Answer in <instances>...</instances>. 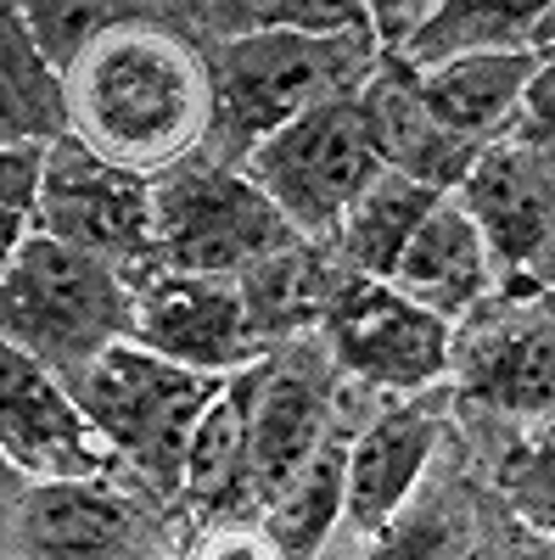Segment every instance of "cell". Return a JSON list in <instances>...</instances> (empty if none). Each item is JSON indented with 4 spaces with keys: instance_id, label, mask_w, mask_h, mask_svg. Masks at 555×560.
<instances>
[{
    "instance_id": "cell-19",
    "label": "cell",
    "mask_w": 555,
    "mask_h": 560,
    "mask_svg": "<svg viewBox=\"0 0 555 560\" xmlns=\"http://www.w3.org/2000/svg\"><path fill=\"white\" fill-rule=\"evenodd\" d=\"M258 382H264V359L236 370L203 415V427L192 438V459H185V488H180V504L192 510V516H213V510L247 504V454H253Z\"/></svg>"
},
{
    "instance_id": "cell-9",
    "label": "cell",
    "mask_w": 555,
    "mask_h": 560,
    "mask_svg": "<svg viewBox=\"0 0 555 560\" xmlns=\"http://www.w3.org/2000/svg\"><path fill=\"white\" fill-rule=\"evenodd\" d=\"M152 493L102 482H23L7 504L12 560H163Z\"/></svg>"
},
{
    "instance_id": "cell-25",
    "label": "cell",
    "mask_w": 555,
    "mask_h": 560,
    "mask_svg": "<svg viewBox=\"0 0 555 560\" xmlns=\"http://www.w3.org/2000/svg\"><path fill=\"white\" fill-rule=\"evenodd\" d=\"M18 18H23L28 39L39 45V57L68 79L84 62L90 45L129 18V7H18Z\"/></svg>"
},
{
    "instance_id": "cell-11",
    "label": "cell",
    "mask_w": 555,
    "mask_h": 560,
    "mask_svg": "<svg viewBox=\"0 0 555 560\" xmlns=\"http://www.w3.org/2000/svg\"><path fill=\"white\" fill-rule=\"evenodd\" d=\"M0 443L23 482H102L118 465L73 387H57V370L12 342L0 353Z\"/></svg>"
},
{
    "instance_id": "cell-24",
    "label": "cell",
    "mask_w": 555,
    "mask_h": 560,
    "mask_svg": "<svg viewBox=\"0 0 555 560\" xmlns=\"http://www.w3.org/2000/svg\"><path fill=\"white\" fill-rule=\"evenodd\" d=\"M499 488L511 499V510L533 527L555 538V420L533 427L499 465Z\"/></svg>"
},
{
    "instance_id": "cell-4",
    "label": "cell",
    "mask_w": 555,
    "mask_h": 560,
    "mask_svg": "<svg viewBox=\"0 0 555 560\" xmlns=\"http://www.w3.org/2000/svg\"><path fill=\"white\" fill-rule=\"evenodd\" d=\"M7 342L57 370L84 376L107 348L135 342V280L57 236H34L7 253Z\"/></svg>"
},
{
    "instance_id": "cell-15",
    "label": "cell",
    "mask_w": 555,
    "mask_h": 560,
    "mask_svg": "<svg viewBox=\"0 0 555 560\" xmlns=\"http://www.w3.org/2000/svg\"><path fill=\"white\" fill-rule=\"evenodd\" d=\"M438 432H443V415L427 398L393 404L382 415H370L354 432V448H348V522L359 533L377 538L388 522H398L404 499L415 493V482H421L427 459L438 448Z\"/></svg>"
},
{
    "instance_id": "cell-7",
    "label": "cell",
    "mask_w": 555,
    "mask_h": 560,
    "mask_svg": "<svg viewBox=\"0 0 555 560\" xmlns=\"http://www.w3.org/2000/svg\"><path fill=\"white\" fill-rule=\"evenodd\" d=\"M34 230L113 264L124 280L141 287L158 269V185L147 174L113 168L79 135H68L45 158V197Z\"/></svg>"
},
{
    "instance_id": "cell-16",
    "label": "cell",
    "mask_w": 555,
    "mask_h": 560,
    "mask_svg": "<svg viewBox=\"0 0 555 560\" xmlns=\"http://www.w3.org/2000/svg\"><path fill=\"white\" fill-rule=\"evenodd\" d=\"M466 398L517 415V420H555V319L517 314L488 319L483 331L454 353Z\"/></svg>"
},
{
    "instance_id": "cell-12",
    "label": "cell",
    "mask_w": 555,
    "mask_h": 560,
    "mask_svg": "<svg viewBox=\"0 0 555 560\" xmlns=\"http://www.w3.org/2000/svg\"><path fill=\"white\" fill-rule=\"evenodd\" d=\"M454 197L483 230L494 275H505V287H533L555 264V191L517 140L483 147Z\"/></svg>"
},
{
    "instance_id": "cell-20",
    "label": "cell",
    "mask_w": 555,
    "mask_h": 560,
    "mask_svg": "<svg viewBox=\"0 0 555 560\" xmlns=\"http://www.w3.org/2000/svg\"><path fill=\"white\" fill-rule=\"evenodd\" d=\"M438 202H443V191H432V185L409 179V174L382 168L377 179L365 185V197L343 213V224H337V247H343L348 269L365 275V280H393L409 236L427 224V213Z\"/></svg>"
},
{
    "instance_id": "cell-5",
    "label": "cell",
    "mask_w": 555,
    "mask_h": 560,
    "mask_svg": "<svg viewBox=\"0 0 555 560\" xmlns=\"http://www.w3.org/2000/svg\"><path fill=\"white\" fill-rule=\"evenodd\" d=\"M242 163H247V179L275 202V213L298 230V242L337 236L343 213L382 174L377 140H370L365 113H359V90L292 118L287 129H275Z\"/></svg>"
},
{
    "instance_id": "cell-26",
    "label": "cell",
    "mask_w": 555,
    "mask_h": 560,
    "mask_svg": "<svg viewBox=\"0 0 555 560\" xmlns=\"http://www.w3.org/2000/svg\"><path fill=\"white\" fill-rule=\"evenodd\" d=\"M365 560H466V533H460L449 516L388 522Z\"/></svg>"
},
{
    "instance_id": "cell-13",
    "label": "cell",
    "mask_w": 555,
    "mask_h": 560,
    "mask_svg": "<svg viewBox=\"0 0 555 560\" xmlns=\"http://www.w3.org/2000/svg\"><path fill=\"white\" fill-rule=\"evenodd\" d=\"M337 427V398L332 382L309 353L264 359V382L253 404V454H247V504L269 510L309 454L332 438Z\"/></svg>"
},
{
    "instance_id": "cell-23",
    "label": "cell",
    "mask_w": 555,
    "mask_h": 560,
    "mask_svg": "<svg viewBox=\"0 0 555 560\" xmlns=\"http://www.w3.org/2000/svg\"><path fill=\"white\" fill-rule=\"evenodd\" d=\"M0 62H7V147L39 140V147H57L73 135V96L68 79L39 57V45L28 39L18 7H7V45H0Z\"/></svg>"
},
{
    "instance_id": "cell-18",
    "label": "cell",
    "mask_w": 555,
    "mask_h": 560,
    "mask_svg": "<svg viewBox=\"0 0 555 560\" xmlns=\"http://www.w3.org/2000/svg\"><path fill=\"white\" fill-rule=\"evenodd\" d=\"M393 287L432 308L438 319H466L488 287H494V258H488V242L483 230L472 224V213L460 208V197H443L427 224L409 236L398 269H393Z\"/></svg>"
},
{
    "instance_id": "cell-17",
    "label": "cell",
    "mask_w": 555,
    "mask_h": 560,
    "mask_svg": "<svg viewBox=\"0 0 555 560\" xmlns=\"http://www.w3.org/2000/svg\"><path fill=\"white\" fill-rule=\"evenodd\" d=\"M539 68L544 51H488L415 73V90H421V107L438 129H449L466 147H494L517 129Z\"/></svg>"
},
{
    "instance_id": "cell-21",
    "label": "cell",
    "mask_w": 555,
    "mask_h": 560,
    "mask_svg": "<svg viewBox=\"0 0 555 560\" xmlns=\"http://www.w3.org/2000/svg\"><path fill=\"white\" fill-rule=\"evenodd\" d=\"M348 448H354V432L337 420L332 438L309 454V465L264 510V527L287 560H314L320 544L332 538V527L348 516Z\"/></svg>"
},
{
    "instance_id": "cell-1",
    "label": "cell",
    "mask_w": 555,
    "mask_h": 560,
    "mask_svg": "<svg viewBox=\"0 0 555 560\" xmlns=\"http://www.w3.org/2000/svg\"><path fill=\"white\" fill-rule=\"evenodd\" d=\"M68 96L84 147L147 179L174 174L219 118L213 62L203 45L152 12H129L90 45L68 73Z\"/></svg>"
},
{
    "instance_id": "cell-22",
    "label": "cell",
    "mask_w": 555,
    "mask_h": 560,
    "mask_svg": "<svg viewBox=\"0 0 555 560\" xmlns=\"http://www.w3.org/2000/svg\"><path fill=\"white\" fill-rule=\"evenodd\" d=\"M550 7H488V0H454V7H432L404 51L393 62L427 73L460 57H488V51H539V23Z\"/></svg>"
},
{
    "instance_id": "cell-27",
    "label": "cell",
    "mask_w": 555,
    "mask_h": 560,
    "mask_svg": "<svg viewBox=\"0 0 555 560\" xmlns=\"http://www.w3.org/2000/svg\"><path fill=\"white\" fill-rule=\"evenodd\" d=\"M45 158L51 147L39 140H23V147H7V253L23 247L39 224V197H45Z\"/></svg>"
},
{
    "instance_id": "cell-8",
    "label": "cell",
    "mask_w": 555,
    "mask_h": 560,
    "mask_svg": "<svg viewBox=\"0 0 555 560\" xmlns=\"http://www.w3.org/2000/svg\"><path fill=\"white\" fill-rule=\"evenodd\" d=\"M332 359L377 393H427L454 370V331L432 308L409 303L393 280H337L320 303Z\"/></svg>"
},
{
    "instance_id": "cell-6",
    "label": "cell",
    "mask_w": 555,
    "mask_h": 560,
    "mask_svg": "<svg viewBox=\"0 0 555 560\" xmlns=\"http://www.w3.org/2000/svg\"><path fill=\"white\" fill-rule=\"evenodd\" d=\"M298 247V230L236 168H174L158 179V269L169 275H247Z\"/></svg>"
},
{
    "instance_id": "cell-14",
    "label": "cell",
    "mask_w": 555,
    "mask_h": 560,
    "mask_svg": "<svg viewBox=\"0 0 555 560\" xmlns=\"http://www.w3.org/2000/svg\"><path fill=\"white\" fill-rule=\"evenodd\" d=\"M359 113H365L370 140H377L382 168L421 179L443 197H454L466 185L472 163L483 158V147H466V140H454L449 129L432 124V113L421 107V90H415V68L393 57H382L377 73L359 84Z\"/></svg>"
},
{
    "instance_id": "cell-28",
    "label": "cell",
    "mask_w": 555,
    "mask_h": 560,
    "mask_svg": "<svg viewBox=\"0 0 555 560\" xmlns=\"http://www.w3.org/2000/svg\"><path fill=\"white\" fill-rule=\"evenodd\" d=\"M505 140H517V147L533 158V168L544 174V185L555 191V45L544 51V68H539V79L528 90V107H522L517 129Z\"/></svg>"
},
{
    "instance_id": "cell-29",
    "label": "cell",
    "mask_w": 555,
    "mask_h": 560,
    "mask_svg": "<svg viewBox=\"0 0 555 560\" xmlns=\"http://www.w3.org/2000/svg\"><path fill=\"white\" fill-rule=\"evenodd\" d=\"M185 560H287L281 544L269 538V527H213L197 538V549L185 555Z\"/></svg>"
},
{
    "instance_id": "cell-10",
    "label": "cell",
    "mask_w": 555,
    "mask_h": 560,
    "mask_svg": "<svg viewBox=\"0 0 555 560\" xmlns=\"http://www.w3.org/2000/svg\"><path fill=\"white\" fill-rule=\"evenodd\" d=\"M135 342L208 376L258 364V319L242 275H169L152 269L135 287Z\"/></svg>"
},
{
    "instance_id": "cell-3",
    "label": "cell",
    "mask_w": 555,
    "mask_h": 560,
    "mask_svg": "<svg viewBox=\"0 0 555 560\" xmlns=\"http://www.w3.org/2000/svg\"><path fill=\"white\" fill-rule=\"evenodd\" d=\"M224 382L230 376L185 370L141 342H118L68 387H73L79 409L96 420V432L113 443V454L135 477V488L163 504V499H180L192 438Z\"/></svg>"
},
{
    "instance_id": "cell-2",
    "label": "cell",
    "mask_w": 555,
    "mask_h": 560,
    "mask_svg": "<svg viewBox=\"0 0 555 560\" xmlns=\"http://www.w3.org/2000/svg\"><path fill=\"white\" fill-rule=\"evenodd\" d=\"M382 45L370 23L343 34H298V28H258L224 39L213 57V96H219V140L230 152H253L258 140L287 129L292 118L326 107L377 73Z\"/></svg>"
}]
</instances>
